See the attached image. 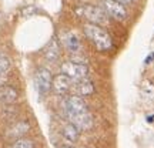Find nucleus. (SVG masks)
<instances>
[{"mask_svg":"<svg viewBox=\"0 0 154 148\" xmlns=\"http://www.w3.org/2000/svg\"><path fill=\"white\" fill-rule=\"evenodd\" d=\"M63 108L69 118V122L74 124L80 131H87L93 127V115L88 111L82 97L76 94L67 95L63 100Z\"/></svg>","mask_w":154,"mask_h":148,"instance_id":"f257e3e1","label":"nucleus"},{"mask_svg":"<svg viewBox=\"0 0 154 148\" xmlns=\"http://www.w3.org/2000/svg\"><path fill=\"white\" fill-rule=\"evenodd\" d=\"M84 33L91 40V43L96 46L97 50H100V51H107V50L111 49L113 41H111L110 34L107 33L104 29H101V26L87 23V24L84 26Z\"/></svg>","mask_w":154,"mask_h":148,"instance_id":"f03ea898","label":"nucleus"},{"mask_svg":"<svg viewBox=\"0 0 154 148\" xmlns=\"http://www.w3.org/2000/svg\"><path fill=\"white\" fill-rule=\"evenodd\" d=\"M60 71L66 74L69 78H72V81H79L86 78L88 74V67L86 63H79V61H64L60 66Z\"/></svg>","mask_w":154,"mask_h":148,"instance_id":"7ed1b4c3","label":"nucleus"},{"mask_svg":"<svg viewBox=\"0 0 154 148\" xmlns=\"http://www.w3.org/2000/svg\"><path fill=\"white\" fill-rule=\"evenodd\" d=\"M82 14L91 24H97V26H107L109 24V14L101 7H97V6H84L82 9Z\"/></svg>","mask_w":154,"mask_h":148,"instance_id":"20e7f679","label":"nucleus"},{"mask_svg":"<svg viewBox=\"0 0 154 148\" xmlns=\"http://www.w3.org/2000/svg\"><path fill=\"white\" fill-rule=\"evenodd\" d=\"M34 81H36V88H37L38 94L40 95H46L51 90V81H53V77H51L50 70L44 68V67H40L36 71Z\"/></svg>","mask_w":154,"mask_h":148,"instance_id":"39448f33","label":"nucleus"},{"mask_svg":"<svg viewBox=\"0 0 154 148\" xmlns=\"http://www.w3.org/2000/svg\"><path fill=\"white\" fill-rule=\"evenodd\" d=\"M104 10L106 13L111 16L116 20H126L127 19V9L124 7L123 3H120L119 0H104Z\"/></svg>","mask_w":154,"mask_h":148,"instance_id":"423d86ee","label":"nucleus"},{"mask_svg":"<svg viewBox=\"0 0 154 148\" xmlns=\"http://www.w3.org/2000/svg\"><path fill=\"white\" fill-rule=\"evenodd\" d=\"M72 90L79 97H87V95H91L94 93V84L91 80H88L87 77H86L83 80H79V81L73 83Z\"/></svg>","mask_w":154,"mask_h":148,"instance_id":"0eeeda50","label":"nucleus"},{"mask_svg":"<svg viewBox=\"0 0 154 148\" xmlns=\"http://www.w3.org/2000/svg\"><path fill=\"white\" fill-rule=\"evenodd\" d=\"M73 81L72 78H69L66 74H57L56 77H53V81H51V88L54 90L57 94H64L67 93L69 90H72Z\"/></svg>","mask_w":154,"mask_h":148,"instance_id":"6e6552de","label":"nucleus"},{"mask_svg":"<svg viewBox=\"0 0 154 148\" xmlns=\"http://www.w3.org/2000/svg\"><path fill=\"white\" fill-rule=\"evenodd\" d=\"M63 44H64V47H66L70 53H73V54L80 53L83 49L82 41H80L79 36H77L76 33H73V32H69V33H66L63 36Z\"/></svg>","mask_w":154,"mask_h":148,"instance_id":"1a4fd4ad","label":"nucleus"},{"mask_svg":"<svg viewBox=\"0 0 154 148\" xmlns=\"http://www.w3.org/2000/svg\"><path fill=\"white\" fill-rule=\"evenodd\" d=\"M30 130V124H29V121L26 120H22V121H17V122H14L13 125L7 130V132H6V137L7 138H16V140H19V138H22L26 132Z\"/></svg>","mask_w":154,"mask_h":148,"instance_id":"9d476101","label":"nucleus"},{"mask_svg":"<svg viewBox=\"0 0 154 148\" xmlns=\"http://www.w3.org/2000/svg\"><path fill=\"white\" fill-rule=\"evenodd\" d=\"M19 97L17 91L10 86H3L0 87V105H7L14 103Z\"/></svg>","mask_w":154,"mask_h":148,"instance_id":"9b49d317","label":"nucleus"},{"mask_svg":"<svg viewBox=\"0 0 154 148\" xmlns=\"http://www.w3.org/2000/svg\"><path fill=\"white\" fill-rule=\"evenodd\" d=\"M79 134H80V130L74 124H72V122L66 124L64 128H63V137L69 143H76L79 140Z\"/></svg>","mask_w":154,"mask_h":148,"instance_id":"f8f14e48","label":"nucleus"},{"mask_svg":"<svg viewBox=\"0 0 154 148\" xmlns=\"http://www.w3.org/2000/svg\"><path fill=\"white\" fill-rule=\"evenodd\" d=\"M59 54H60V49H59V44H57V40H51L49 43V46L46 47V51H44V56L49 61H56L59 59Z\"/></svg>","mask_w":154,"mask_h":148,"instance_id":"ddd939ff","label":"nucleus"},{"mask_svg":"<svg viewBox=\"0 0 154 148\" xmlns=\"http://www.w3.org/2000/svg\"><path fill=\"white\" fill-rule=\"evenodd\" d=\"M10 148H34V143L27 138H19L11 144Z\"/></svg>","mask_w":154,"mask_h":148,"instance_id":"4468645a","label":"nucleus"},{"mask_svg":"<svg viewBox=\"0 0 154 148\" xmlns=\"http://www.w3.org/2000/svg\"><path fill=\"white\" fill-rule=\"evenodd\" d=\"M9 68H10V59L6 57L5 54H2L0 56V74L7 73L9 71Z\"/></svg>","mask_w":154,"mask_h":148,"instance_id":"2eb2a0df","label":"nucleus"},{"mask_svg":"<svg viewBox=\"0 0 154 148\" xmlns=\"http://www.w3.org/2000/svg\"><path fill=\"white\" fill-rule=\"evenodd\" d=\"M7 78H9V76H7L6 73H3V74H0V87H3V86H6V83H7Z\"/></svg>","mask_w":154,"mask_h":148,"instance_id":"dca6fc26","label":"nucleus"},{"mask_svg":"<svg viewBox=\"0 0 154 148\" xmlns=\"http://www.w3.org/2000/svg\"><path fill=\"white\" fill-rule=\"evenodd\" d=\"M120 3H123V5H128V3H133V2H136V0H119Z\"/></svg>","mask_w":154,"mask_h":148,"instance_id":"f3484780","label":"nucleus"},{"mask_svg":"<svg viewBox=\"0 0 154 148\" xmlns=\"http://www.w3.org/2000/svg\"><path fill=\"white\" fill-rule=\"evenodd\" d=\"M61 148H73V147H72V145H63Z\"/></svg>","mask_w":154,"mask_h":148,"instance_id":"a211bd4d","label":"nucleus"},{"mask_svg":"<svg viewBox=\"0 0 154 148\" xmlns=\"http://www.w3.org/2000/svg\"><path fill=\"white\" fill-rule=\"evenodd\" d=\"M2 54H3V53H0V56H2Z\"/></svg>","mask_w":154,"mask_h":148,"instance_id":"6ab92c4d","label":"nucleus"}]
</instances>
